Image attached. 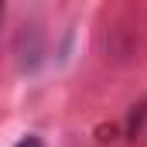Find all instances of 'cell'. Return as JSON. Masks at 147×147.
<instances>
[{
	"instance_id": "1",
	"label": "cell",
	"mask_w": 147,
	"mask_h": 147,
	"mask_svg": "<svg viewBox=\"0 0 147 147\" xmlns=\"http://www.w3.org/2000/svg\"><path fill=\"white\" fill-rule=\"evenodd\" d=\"M14 147H45V140H41V137H34V134H24Z\"/></svg>"
}]
</instances>
